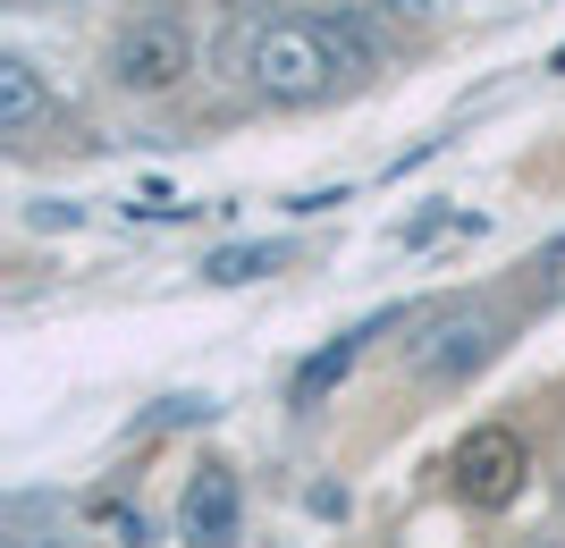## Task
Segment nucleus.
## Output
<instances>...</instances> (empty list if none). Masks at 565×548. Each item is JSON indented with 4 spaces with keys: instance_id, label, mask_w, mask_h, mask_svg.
I'll return each mask as SVG.
<instances>
[{
    "instance_id": "1",
    "label": "nucleus",
    "mask_w": 565,
    "mask_h": 548,
    "mask_svg": "<svg viewBox=\"0 0 565 548\" xmlns=\"http://www.w3.org/2000/svg\"><path fill=\"white\" fill-rule=\"evenodd\" d=\"M236 68L262 101L305 110V101H330L354 76H372L380 51L354 18H254L245 43H236Z\"/></svg>"
},
{
    "instance_id": "2",
    "label": "nucleus",
    "mask_w": 565,
    "mask_h": 548,
    "mask_svg": "<svg viewBox=\"0 0 565 548\" xmlns=\"http://www.w3.org/2000/svg\"><path fill=\"white\" fill-rule=\"evenodd\" d=\"M186 68H194V34L178 18L118 25V43H110V85L118 94H169V85H186Z\"/></svg>"
},
{
    "instance_id": "3",
    "label": "nucleus",
    "mask_w": 565,
    "mask_h": 548,
    "mask_svg": "<svg viewBox=\"0 0 565 548\" xmlns=\"http://www.w3.org/2000/svg\"><path fill=\"white\" fill-rule=\"evenodd\" d=\"M523 473H532V455H523V439L507 422H481L456 448V498H472V506H507L523 490Z\"/></svg>"
},
{
    "instance_id": "4",
    "label": "nucleus",
    "mask_w": 565,
    "mask_h": 548,
    "mask_svg": "<svg viewBox=\"0 0 565 548\" xmlns=\"http://www.w3.org/2000/svg\"><path fill=\"white\" fill-rule=\"evenodd\" d=\"M490 346H498L490 312L481 304H448L423 337H414V372H423V380H465L472 363H490Z\"/></svg>"
},
{
    "instance_id": "5",
    "label": "nucleus",
    "mask_w": 565,
    "mask_h": 548,
    "mask_svg": "<svg viewBox=\"0 0 565 548\" xmlns=\"http://www.w3.org/2000/svg\"><path fill=\"white\" fill-rule=\"evenodd\" d=\"M178 531H186L194 548H236V473H228V464H203V473L186 481Z\"/></svg>"
},
{
    "instance_id": "6",
    "label": "nucleus",
    "mask_w": 565,
    "mask_h": 548,
    "mask_svg": "<svg viewBox=\"0 0 565 548\" xmlns=\"http://www.w3.org/2000/svg\"><path fill=\"white\" fill-rule=\"evenodd\" d=\"M51 110V94H43V76H34V60H0V136H34V119Z\"/></svg>"
},
{
    "instance_id": "7",
    "label": "nucleus",
    "mask_w": 565,
    "mask_h": 548,
    "mask_svg": "<svg viewBox=\"0 0 565 548\" xmlns=\"http://www.w3.org/2000/svg\"><path fill=\"white\" fill-rule=\"evenodd\" d=\"M354 346H363V337H330V346H321V355L296 372V388H287V397H296V406H321V397H330V388L354 372Z\"/></svg>"
},
{
    "instance_id": "8",
    "label": "nucleus",
    "mask_w": 565,
    "mask_h": 548,
    "mask_svg": "<svg viewBox=\"0 0 565 548\" xmlns=\"http://www.w3.org/2000/svg\"><path fill=\"white\" fill-rule=\"evenodd\" d=\"M279 270V245H220L212 262H203V279L212 287H245V279H270Z\"/></svg>"
},
{
    "instance_id": "9",
    "label": "nucleus",
    "mask_w": 565,
    "mask_h": 548,
    "mask_svg": "<svg viewBox=\"0 0 565 548\" xmlns=\"http://www.w3.org/2000/svg\"><path fill=\"white\" fill-rule=\"evenodd\" d=\"M220 9H236V18H270V0H220Z\"/></svg>"
},
{
    "instance_id": "10",
    "label": "nucleus",
    "mask_w": 565,
    "mask_h": 548,
    "mask_svg": "<svg viewBox=\"0 0 565 548\" xmlns=\"http://www.w3.org/2000/svg\"><path fill=\"white\" fill-rule=\"evenodd\" d=\"M0 548H51V540H34V531H9V540H0Z\"/></svg>"
}]
</instances>
